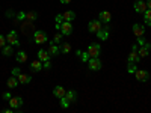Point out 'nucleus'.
<instances>
[{
  "instance_id": "f257e3e1",
  "label": "nucleus",
  "mask_w": 151,
  "mask_h": 113,
  "mask_svg": "<svg viewBox=\"0 0 151 113\" xmlns=\"http://www.w3.org/2000/svg\"><path fill=\"white\" fill-rule=\"evenodd\" d=\"M100 53H101V45L98 42H92L88 45V56L89 57H100Z\"/></svg>"
},
{
  "instance_id": "f03ea898",
  "label": "nucleus",
  "mask_w": 151,
  "mask_h": 113,
  "mask_svg": "<svg viewBox=\"0 0 151 113\" xmlns=\"http://www.w3.org/2000/svg\"><path fill=\"white\" fill-rule=\"evenodd\" d=\"M21 33L24 36H30L35 33V26H33V21H29L26 20L23 24H21Z\"/></svg>"
},
{
  "instance_id": "7ed1b4c3",
  "label": "nucleus",
  "mask_w": 151,
  "mask_h": 113,
  "mask_svg": "<svg viewBox=\"0 0 151 113\" xmlns=\"http://www.w3.org/2000/svg\"><path fill=\"white\" fill-rule=\"evenodd\" d=\"M48 41V36L44 30H35L33 33V42L35 44H45Z\"/></svg>"
},
{
  "instance_id": "20e7f679",
  "label": "nucleus",
  "mask_w": 151,
  "mask_h": 113,
  "mask_svg": "<svg viewBox=\"0 0 151 113\" xmlns=\"http://www.w3.org/2000/svg\"><path fill=\"white\" fill-rule=\"evenodd\" d=\"M101 60H100L98 57H89L88 59V68H89L91 71H100L101 69Z\"/></svg>"
},
{
  "instance_id": "39448f33",
  "label": "nucleus",
  "mask_w": 151,
  "mask_h": 113,
  "mask_svg": "<svg viewBox=\"0 0 151 113\" xmlns=\"http://www.w3.org/2000/svg\"><path fill=\"white\" fill-rule=\"evenodd\" d=\"M59 30H60V33L64 36H70L73 33V24H71V21H62Z\"/></svg>"
},
{
  "instance_id": "423d86ee",
  "label": "nucleus",
  "mask_w": 151,
  "mask_h": 113,
  "mask_svg": "<svg viewBox=\"0 0 151 113\" xmlns=\"http://www.w3.org/2000/svg\"><path fill=\"white\" fill-rule=\"evenodd\" d=\"M6 42L11 44V45H14V47H18L20 45V41H18V35L15 30H11L8 35H6Z\"/></svg>"
},
{
  "instance_id": "0eeeda50",
  "label": "nucleus",
  "mask_w": 151,
  "mask_h": 113,
  "mask_svg": "<svg viewBox=\"0 0 151 113\" xmlns=\"http://www.w3.org/2000/svg\"><path fill=\"white\" fill-rule=\"evenodd\" d=\"M101 27H103V23L100 20H91L89 24H88V30H89L91 33H97Z\"/></svg>"
},
{
  "instance_id": "6e6552de",
  "label": "nucleus",
  "mask_w": 151,
  "mask_h": 113,
  "mask_svg": "<svg viewBox=\"0 0 151 113\" xmlns=\"http://www.w3.org/2000/svg\"><path fill=\"white\" fill-rule=\"evenodd\" d=\"M133 9H134L136 14H142L144 15V12L147 11V5H145L144 0H136L134 5H133Z\"/></svg>"
},
{
  "instance_id": "1a4fd4ad",
  "label": "nucleus",
  "mask_w": 151,
  "mask_h": 113,
  "mask_svg": "<svg viewBox=\"0 0 151 113\" xmlns=\"http://www.w3.org/2000/svg\"><path fill=\"white\" fill-rule=\"evenodd\" d=\"M134 77H136L137 82H148L150 74H148V71H145V69H136Z\"/></svg>"
},
{
  "instance_id": "9d476101",
  "label": "nucleus",
  "mask_w": 151,
  "mask_h": 113,
  "mask_svg": "<svg viewBox=\"0 0 151 113\" xmlns=\"http://www.w3.org/2000/svg\"><path fill=\"white\" fill-rule=\"evenodd\" d=\"M23 98L21 97H11V99H9V107H12L14 110H17V109H20L21 106H23Z\"/></svg>"
},
{
  "instance_id": "9b49d317",
  "label": "nucleus",
  "mask_w": 151,
  "mask_h": 113,
  "mask_svg": "<svg viewBox=\"0 0 151 113\" xmlns=\"http://www.w3.org/2000/svg\"><path fill=\"white\" fill-rule=\"evenodd\" d=\"M133 35L137 38V36H144L145 35V26H142V24H137V23H134L133 24Z\"/></svg>"
},
{
  "instance_id": "f8f14e48",
  "label": "nucleus",
  "mask_w": 151,
  "mask_h": 113,
  "mask_svg": "<svg viewBox=\"0 0 151 113\" xmlns=\"http://www.w3.org/2000/svg\"><path fill=\"white\" fill-rule=\"evenodd\" d=\"M97 38H98V39H101V41H104V39H107V38H109V26H103L101 29H100L97 33Z\"/></svg>"
},
{
  "instance_id": "ddd939ff",
  "label": "nucleus",
  "mask_w": 151,
  "mask_h": 113,
  "mask_svg": "<svg viewBox=\"0 0 151 113\" xmlns=\"http://www.w3.org/2000/svg\"><path fill=\"white\" fill-rule=\"evenodd\" d=\"M29 68H30L32 72H40V71L42 69V62H41L40 59H38V60H33V62H30Z\"/></svg>"
},
{
  "instance_id": "4468645a",
  "label": "nucleus",
  "mask_w": 151,
  "mask_h": 113,
  "mask_svg": "<svg viewBox=\"0 0 151 113\" xmlns=\"http://www.w3.org/2000/svg\"><path fill=\"white\" fill-rule=\"evenodd\" d=\"M100 21L101 23H104V24H107V23H110V20H112V14L109 11H101L100 12Z\"/></svg>"
},
{
  "instance_id": "2eb2a0df",
  "label": "nucleus",
  "mask_w": 151,
  "mask_h": 113,
  "mask_svg": "<svg viewBox=\"0 0 151 113\" xmlns=\"http://www.w3.org/2000/svg\"><path fill=\"white\" fill-rule=\"evenodd\" d=\"M137 54H139L141 57H147L150 54V44L147 42V44L141 45V48H137Z\"/></svg>"
},
{
  "instance_id": "dca6fc26",
  "label": "nucleus",
  "mask_w": 151,
  "mask_h": 113,
  "mask_svg": "<svg viewBox=\"0 0 151 113\" xmlns=\"http://www.w3.org/2000/svg\"><path fill=\"white\" fill-rule=\"evenodd\" d=\"M48 53H50V56H58V54L60 53V48H59V45H58V44H55V42H52V41H50V47H48Z\"/></svg>"
},
{
  "instance_id": "f3484780",
  "label": "nucleus",
  "mask_w": 151,
  "mask_h": 113,
  "mask_svg": "<svg viewBox=\"0 0 151 113\" xmlns=\"http://www.w3.org/2000/svg\"><path fill=\"white\" fill-rule=\"evenodd\" d=\"M2 54H3V56H6V57L12 56V54H14V45H11V44H9V45H6V44H5V45L2 47Z\"/></svg>"
},
{
  "instance_id": "a211bd4d",
  "label": "nucleus",
  "mask_w": 151,
  "mask_h": 113,
  "mask_svg": "<svg viewBox=\"0 0 151 113\" xmlns=\"http://www.w3.org/2000/svg\"><path fill=\"white\" fill-rule=\"evenodd\" d=\"M15 60L18 62V64H26V62H27V53L23 51V50H21V51H18L15 54Z\"/></svg>"
},
{
  "instance_id": "6ab92c4d",
  "label": "nucleus",
  "mask_w": 151,
  "mask_h": 113,
  "mask_svg": "<svg viewBox=\"0 0 151 113\" xmlns=\"http://www.w3.org/2000/svg\"><path fill=\"white\" fill-rule=\"evenodd\" d=\"M65 92H67V89H64V86H56L55 89H53V95L56 97V98H62V97H65Z\"/></svg>"
},
{
  "instance_id": "aec40b11",
  "label": "nucleus",
  "mask_w": 151,
  "mask_h": 113,
  "mask_svg": "<svg viewBox=\"0 0 151 113\" xmlns=\"http://www.w3.org/2000/svg\"><path fill=\"white\" fill-rule=\"evenodd\" d=\"M65 98L68 99V101L73 104V103H76V101H77V92H76V91H67L65 92Z\"/></svg>"
},
{
  "instance_id": "412c9836",
  "label": "nucleus",
  "mask_w": 151,
  "mask_h": 113,
  "mask_svg": "<svg viewBox=\"0 0 151 113\" xmlns=\"http://www.w3.org/2000/svg\"><path fill=\"white\" fill-rule=\"evenodd\" d=\"M18 83H20V82H18V79L15 77V75H12V77H9V79H8L6 86L9 87V89H15V87L18 86Z\"/></svg>"
},
{
  "instance_id": "4be33fe9",
  "label": "nucleus",
  "mask_w": 151,
  "mask_h": 113,
  "mask_svg": "<svg viewBox=\"0 0 151 113\" xmlns=\"http://www.w3.org/2000/svg\"><path fill=\"white\" fill-rule=\"evenodd\" d=\"M127 62H129V64H130V62H133V64H139V62H141V56L137 54V51H132L129 54V57H127Z\"/></svg>"
},
{
  "instance_id": "5701e85b",
  "label": "nucleus",
  "mask_w": 151,
  "mask_h": 113,
  "mask_svg": "<svg viewBox=\"0 0 151 113\" xmlns=\"http://www.w3.org/2000/svg\"><path fill=\"white\" fill-rule=\"evenodd\" d=\"M36 54H38V59H40L41 62L50 60V53H48V51H45V50H40V51H38Z\"/></svg>"
},
{
  "instance_id": "b1692460",
  "label": "nucleus",
  "mask_w": 151,
  "mask_h": 113,
  "mask_svg": "<svg viewBox=\"0 0 151 113\" xmlns=\"http://www.w3.org/2000/svg\"><path fill=\"white\" fill-rule=\"evenodd\" d=\"M17 79H18V82H20L21 84H27V83L32 82V77H30V75H27V74H20Z\"/></svg>"
},
{
  "instance_id": "393cba45",
  "label": "nucleus",
  "mask_w": 151,
  "mask_h": 113,
  "mask_svg": "<svg viewBox=\"0 0 151 113\" xmlns=\"http://www.w3.org/2000/svg\"><path fill=\"white\" fill-rule=\"evenodd\" d=\"M59 48H60V53L68 54V53L71 51V44H70V42H60Z\"/></svg>"
},
{
  "instance_id": "a878e982",
  "label": "nucleus",
  "mask_w": 151,
  "mask_h": 113,
  "mask_svg": "<svg viewBox=\"0 0 151 113\" xmlns=\"http://www.w3.org/2000/svg\"><path fill=\"white\" fill-rule=\"evenodd\" d=\"M62 15H64V21H74L76 20V12L74 11H67Z\"/></svg>"
},
{
  "instance_id": "bb28decb",
  "label": "nucleus",
  "mask_w": 151,
  "mask_h": 113,
  "mask_svg": "<svg viewBox=\"0 0 151 113\" xmlns=\"http://www.w3.org/2000/svg\"><path fill=\"white\" fill-rule=\"evenodd\" d=\"M144 21L148 27H151V9H147L144 12Z\"/></svg>"
},
{
  "instance_id": "cd10ccee",
  "label": "nucleus",
  "mask_w": 151,
  "mask_h": 113,
  "mask_svg": "<svg viewBox=\"0 0 151 113\" xmlns=\"http://www.w3.org/2000/svg\"><path fill=\"white\" fill-rule=\"evenodd\" d=\"M38 12H35V11H30V12H27L26 14V20H29V21H35V20H38Z\"/></svg>"
},
{
  "instance_id": "c85d7f7f",
  "label": "nucleus",
  "mask_w": 151,
  "mask_h": 113,
  "mask_svg": "<svg viewBox=\"0 0 151 113\" xmlns=\"http://www.w3.org/2000/svg\"><path fill=\"white\" fill-rule=\"evenodd\" d=\"M70 104H71V103L68 101V99H67L65 97H62V98H60V107H62V109H68V107H70Z\"/></svg>"
},
{
  "instance_id": "c756f323",
  "label": "nucleus",
  "mask_w": 151,
  "mask_h": 113,
  "mask_svg": "<svg viewBox=\"0 0 151 113\" xmlns=\"http://www.w3.org/2000/svg\"><path fill=\"white\" fill-rule=\"evenodd\" d=\"M136 64H133V62H130V64H129V67H127V72L129 74H134L136 72Z\"/></svg>"
},
{
  "instance_id": "7c9ffc66",
  "label": "nucleus",
  "mask_w": 151,
  "mask_h": 113,
  "mask_svg": "<svg viewBox=\"0 0 151 113\" xmlns=\"http://www.w3.org/2000/svg\"><path fill=\"white\" fill-rule=\"evenodd\" d=\"M62 36H64L62 33H56V35L53 36V41H52V42H55V44H60V42H62Z\"/></svg>"
},
{
  "instance_id": "2f4dec72",
  "label": "nucleus",
  "mask_w": 151,
  "mask_h": 113,
  "mask_svg": "<svg viewBox=\"0 0 151 113\" xmlns=\"http://www.w3.org/2000/svg\"><path fill=\"white\" fill-rule=\"evenodd\" d=\"M23 20H26V12H18L15 15V21H23Z\"/></svg>"
},
{
  "instance_id": "473e14b6",
  "label": "nucleus",
  "mask_w": 151,
  "mask_h": 113,
  "mask_svg": "<svg viewBox=\"0 0 151 113\" xmlns=\"http://www.w3.org/2000/svg\"><path fill=\"white\" fill-rule=\"evenodd\" d=\"M42 68H44V69H50V68H52V62H50V60L42 62Z\"/></svg>"
},
{
  "instance_id": "72a5a7b5",
  "label": "nucleus",
  "mask_w": 151,
  "mask_h": 113,
  "mask_svg": "<svg viewBox=\"0 0 151 113\" xmlns=\"http://www.w3.org/2000/svg\"><path fill=\"white\" fill-rule=\"evenodd\" d=\"M137 44L139 45H144V44H147V39L144 36H137Z\"/></svg>"
},
{
  "instance_id": "f704fd0d",
  "label": "nucleus",
  "mask_w": 151,
  "mask_h": 113,
  "mask_svg": "<svg viewBox=\"0 0 151 113\" xmlns=\"http://www.w3.org/2000/svg\"><path fill=\"white\" fill-rule=\"evenodd\" d=\"M62 21H64V15H62V14H58V15H56V24H60Z\"/></svg>"
},
{
  "instance_id": "c9c22d12",
  "label": "nucleus",
  "mask_w": 151,
  "mask_h": 113,
  "mask_svg": "<svg viewBox=\"0 0 151 113\" xmlns=\"http://www.w3.org/2000/svg\"><path fill=\"white\" fill-rule=\"evenodd\" d=\"M5 44H6V36L0 35V48H2V47H3Z\"/></svg>"
},
{
  "instance_id": "e433bc0d",
  "label": "nucleus",
  "mask_w": 151,
  "mask_h": 113,
  "mask_svg": "<svg viewBox=\"0 0 151 113\" xmlns=\"http://www.w3.org/2000/svg\"><path fill=\"white\" fill-rule=\"evenodd\" d=\"M11 72H12V75H15V77H18V75L21 74V71H20V68H14V69H12Z\"/></svg>"
},
{
  "instance_id": "4c0bfd02",
  "label": "nucleus",
  "mask_w": 151,
  "mask_h": 113,
  "mask_svg": "<svg viewBox=\"0 0 151 113\" xmlns=\"http://www.w3.org/2000/svg\"><path fill=\"white\" fill-rule=\"evenodd\" d=\"M11 97H12V95H11L9 92H5V94H3V99H6V101H9Z\"/></svg>"
},
{
  "instance_id": "58836bf2",
  "label": "nucleus",
  "mask_w": 151,
  "mask_h": 113,
  "mask_svg": "<svg viewBox=\"0 0 151 113\" xmlns=\"http://www.w3.org/2000/svg\"><path fill=\"white\" fill-rule=\"evenodd\" d=\"M12 110H14V109H12V107H9V109H3L2 112H3V113H12Z\"/></svg>"
},
{
  "instance_id": "ea45409f",
  "label": "nucleus",
  "mask_w": 151,
  "mask_h": 113,
  "mask_svg": "<svg viewBox=\"0 0 151 113\" xmlns=\"http://www.w3.org/2000/svg\"><path fill=\"white\" fill-rule=\"evenodd\" d=\"M145 5H147V9H151V0H147Z\"/></svg>"
},
{
  "instance_id": "a19ab883",
  "label": "nucleus",
  "mask_w": 151,
  "mask_h": 113,
  "mask_svg": "<svg viewBox=\"0 0 151 113\" xmlns=\"http://www.w3.org/2000/svg\"><path fill=\"white\" fill-rule=\"evenodd\" d=\"M60 3L62 5H68V3H71V0H60Z\"/></svg>"
},
{
  "instance_id": "79ce46f5",
  "label": "nucleus",
  "mask_w": 151,
  "mask_h": 113,
  "mask_svg": "<svg viewBox=\"0 0 151 113\" xmlns=\"http://www.w3.org/2000/svg\"><path fill=\"white\" fill-rule=\"evenodd\" d=\"M150 53H151V44H150Z\"/></svg>"
}]
</instances>
